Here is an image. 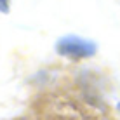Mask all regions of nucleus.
I'll list each match as a JSON object with an SVG mask.
<instances>
[{"mask_svg": "<svg viewBox=\"0 0 120 120\" xmlns=\"http://www.w3.org/2000/svg\"><path fill=\"white\" fill-rule=\"evenodd\" d=\"M57 52L61 56L73 57V59H80V57H89L96 52V44L89 42L85 38H78V37H63L56 45Z\"/></svg>", "mask_w": 120, "mask_h": 120, "instance_id": "1", "label": "nucleus"}, {"mask_svg": "<svg viewBox=\"0 0 120 120\" xmlns=\"http://www.w3.org/2000/svg\"><path fill=\"white\" fill-rule=\"evenodd\" d=\"M118 110H120V105H118Z\"/></svg>", "mask_w": 120, "mask_h": 120, "instance_id": "3", "label": "nucleus"}, {"mask_svg": "<svg viewBox=\"0 0 120 120\" xmlns=\"http://www.w3.org/2000/svg\"><path fill=\"white\" fill-rule=\"evenodd\" d=\"M0 12H9V0H0Z\"/></svg>", "mask_w": 120, "mask_h": 120, "instance_id": "2", "label": "nucleus"}]
</instances>
